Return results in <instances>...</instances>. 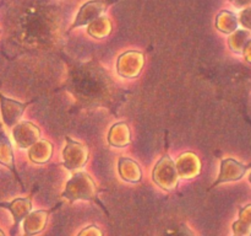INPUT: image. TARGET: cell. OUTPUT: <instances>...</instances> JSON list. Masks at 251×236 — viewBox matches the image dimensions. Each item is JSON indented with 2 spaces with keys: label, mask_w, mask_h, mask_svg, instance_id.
I'll list each match as a JSON object with an SVG mask.
<instances>
[{
  "label": "cell",
  "mask_w": 251,
  "mask_h": 236,
  "mask_svg": "<svg viewBox=\"0 0 251 236\" xmlns=\"http://www.w3.org/2000/svg\"><path fill=\"white\" fill-rule=\"evenodd\" d=\"M233 231H234L235 235L240 236H250L251 235V225L242 223V221H235L233 224Z\"/></svg>",
  "instance_id": "cell-19"
},
{
  "label": "cell",
  "mask_w": 251,
  "mask_h": 236,
  "mask_svg": "<svg viewBox=\"0 0 251 236\" xmlns=\"http://www.w3.org/2000/svg\"><path fill=\"white\" fill-rule=\"evenodd\" d=\"M249 37L250 33L245 30H238V31L235 30L232 36L229 37V39H228V44H229L230 49L233 52L238 54H243L245 46L249 42Z\"/></svg>",
  "instance_id": "cell-17"
},
{
  "label": "cell",
  "mask_w": 251,
  "mask_h": 236,
  "mask_svg": "<svg viewBox=\"0 0 251 236\" xmlns=\"http://www.w3.org/2000/svg\"><path fill=\"white\" fill-rule=\"evenodd\" d=\"M179 176L184 178H193L201 172V161L194 152H184L179 156L176 164Z\"/></svg>",
  "instance_id": "cell-8"
},
{
  "label": "cell",
  "mask_w": 251,
  "mask_h": 236,
  "mask_svg": "<svg viewBox=\"0 0 251 236\" xmlns=\"http://www.w3.org/2000/svg\"><path fill=\"white\" fill-rule=\"evenodd\" d=\"M66 147L63 151V165L68 170H77L85 166L88 160V149L85 145L74 142L70 137H66Z\"/></svg>",
  "instance_id": "cell-4"
},
{
  "label": "cell",
  "mask_w": 251,
  "mask_h": 236,
  "mask_svg": "<svg viewBox=\"0 0 251 236\" xmlns=\"http://www.w3.org/2000/svg\"><path fill=\"white\" fill-rule=\"evenodd\" d=\"M248 169H249V167L240 164V162H238L237 160L234 159L222 160V162H221L220 176H218L217 181L212 184L211 188H215L218 184L225 183V182L238 181V179H240L244 176Z\"/></svg>",
  "instance_id": "cell-6"
},
{
  "label": "cell",
  "mask_w": 251,
  "mask_h": 236,
  "mask_svg": "<svg viewBox=\"0 0 251 236\" xmlns=\"http://www.w3.org/2000/svg\"><path fill=\"white\" fill-rule=\"evenodd\" d=\"M240 22H242L243 26L251 30V7L245 9L244 11L240 14Z\"/></svg>",
  "instance_id": "cell-21"
},
{
  "label": "cell",
  "mask_w": 251,
  "mask_h": 236,
  "mask_svg": "<svg viewBox=\"0 0 251 236\" xmlns=\"http://www.w3.org/2000/svg\"><path fill=\"white\" fill-rule=\"evenodd\" d=\"M216 27L223 33H233L238 27L237 17L229 11H222L217 16Z\"/></svg>",
  "instance_id": "cell-16"
},
{
  "label": "cell",
  "mask_w": 251,
  "mask_h": 236,
  "mask_svg": "<svg viewBox=\"0 0 251 236\" xmlns=\"http://www.w3.org/2000/svg\"><path fill=\"white\" fill-rule=\"evenodd\" d=\"M63 197L71 202L76 201V199H90V201H96L102 206V204L97 199L96 183L91 178L90 175L86 174V172H76L71 177V179L66 184Z\"/></svg>",
  "instance_id": "cell-1"
},
{
  "label": "cell",
  "mask_w": 251,
  "mask_h": 236,
  "mask_svg": "<svg viewBox=\"0 0 251 236\" xmlns=\"http://www.w3.org/2000/svg\"><path fill=\"white\" fill-rule=\"evenodd\" d=\"M6 208L12 210L15 215V225H17L20 220L31 210V201L29 199H16L11 204H6Z\"/></svg>",
  "instance_id": "cell-18"
},
{
  "label": "cell",
  "mask_w": 251,
  "mask_h": 236,
  "mask_svg": "<svg viewBox=\"0 0 251 236\" xmlns=\"http://www.w3.org/2000/svg\"><path fill=\"white\" fill-rule=\"evenodd\" d=\"M243 54H244L245 59H247L249 63H251V39L249 42H248L247 46H245L244 51H243Z\"/></svg>",
  "instance_id": "cell-22"
},
{
  "label": "cell",
  "mask_w": 251,
  "mask_h": 236,
  "mask_svg": "<svg viewBox=\"0 0 251 236\" xmlns=\"http://www.w3.org/2000/svg\"><path fill=\"white\" fill-rule=\"evenodd\" d=\"M235 236H240V235H235Z\"/></svg>",
  "instance_id": "cell-25"
},
{
  "label": "cell",
  "mask_w": 251,
  "mask_h": 236,
  "mask_svg": "<svg viewBox=\"0 0 251 236\" xmlns=\"http://www.w3.org/2000/svg\"><path fill=\"white\" fill-rule=\"evenodd\" d=\"M239 221L251 225V204H248V206L240 208Z\"/></svg>",
  "instance_id": "cell-20"
},
{
  "label": "cell",
  "mask_w": 251,
  "mask_h": 236,
  "mask_svg": "<svg viewBox=\"0 0 251 236\" xmlns=\"http://www.w3.org/2000/svg\"><path fill=\"white\" fill-rule=\"evenodd\" d=\"M47 218H48V211L39 210L31 214L29 218L26 220V223H25V230H26L27 235H32V234L39 233L41 230H43Z\"/></svg>",
  "instance_id": "cell-14"
},
{
  "label": "cell",
  "mask_w": 251,
  "mask_h": 236,
  "mask_svg": "<svg viewBox=\"0 0 251 236\" xmlns=\"http://www.w3.org/2000/svg\"><path fill=\"white\" fill-rule=\"evenodd\" d=\"M229 1L234 4L237 7H243L251 4V0H229Z\"/></svg>",
  "instance_id": "cell-23"
},
{
  "label": "cell",
  "mask_w": 251,
  "mask_h": 236,
  "mask_svg": "<svg viewBox=\"0 0 251 236\" xmlns=\"http://www.w3.org/2000/svg\"><path fill=\"white\" fill-rule=\"evenodd\" d=\"M144 64L145 57L141 52H126L118 59V73L123 78H136L141 73Z\"/></svg>",
  "instance_id": "cell-5"
},
{
  "label": "cell",
  "mask_w": 251,
  "mask_h": 236,
  "mask_svg": "<svg viewBox=\"0 0 251 236\" xmlns=\"http://www.w3.org/2000/svg\"><path fill=\"white\" fill-rule=\"evenodd\" d=\"M0 162H1L2 165H5V166L9 167V169L15 174L16 178L19 179V175H17L16 170H15L14 154H12L11 144H10V140L7 139L4 130L1 129V125H0Z\"/></svg>",
  "instance_id": "cell-13"
},
{
  "label": "cell",
  "mask_w": 251,
  "mask_h": 236,
  "mask_svg": "<svg viewBox=\"0 0 251 236\" xmlns=\"http://www.w3.org/2000/svg\"><path fill=\"white\" fill-rule=\"evenodd\" d=\"M152 177H153V181L166 191H172L176 188L178 184V171H176L174 161L168 155H164L157 162L152 172Z\"/></svg>",
  "instance_id": "cell-2"
},
{
  "label": "cell",
  "mask_w": 251,
  "mask_h": 236,
  "mask_svg": "<svg viewBox=\"0 0 251 236\" xmlns=\"http://www.w3.org/2000/svg\"><path fill=\"white\" fill-rule=\"evenodd\" d=\"M29 159L36 164H46L53 155V145L48 140H38L29 149Z\"/></svg>",
  "instance_id": "cell-11"
},
{
  "label": "cell",
  "mask_w": 251,
  "mask_h": 236,
  "mask_svg": "<svg viewBox=\"0 0 251 236\" xmlns=\"http://www.w3.org/2000/svg\"><path fill=\"white\" fill-rule=\"evenodd\" d=\"M119 174L125 181L139 182L142 177V172L137 162L129 157H120L119 159Z\"/></svg>",
  "instance_id": "cell-12"
},
{
  "label": "cell",
  "mask_w": 251,
  "mask_h": 236,
  "mask_svg": "<svg viewBox=\"0 0 251 236\" xmlns=\"http://www.w3.org/2000/svg\"><path fill=\"white\" fill-rule=\"evenodd\" d=\"M0 101H1V111L2 117H4V122L6 123V125H9V127H11L15 123H17V120L21 118L25 108L28 106V103L17 102V101L4 97L2 95H0Z\"/></svg>",
  "instance_id": "cell-9"
},
{
  "label": "cell",
  "mask_w": 251,
  "mask_h": 236,
  "mask_svg": "<svg viewBox=\"0 0 251 236\" xmlns=\"http://www.w3.org/2000/svg\"><path fill=\"white\" fill-rule=\"evenodd\" d=\"M249 179H250V183H251V175H250V177H249Z\"/></svg>",
  "instance_id": "cell-24"
},
{
  "label": "cell",
  "mask_w": 251,
  "mask_h": 236,
  "mask_svg": "<svg viewBox=\"0 0 251 236\" xmlns=\"http://www.w3.org/2000/svg\"><path fill=\"white\" fill-rule=\"evenodd\" d=\"M117 1L118 0H92V1L86 2L78 11L74 24L71 25L70 31L75 27L85 26V25H88L97 20L107 10L108 6Z\"/></svg>",
  "instance_id": "cell-3"
},
{
  "label": "cell",
  "mask_w": 251,
  "mask_h": 236,
  "mask_svg": "<svg viewBox=\"0 0 251 236\" xmlns=\"http://www.w3.org/2000/svg\"><path fill=\"white\" fill-rule=\"evenodd\" d=\"M14 137L16 140V144L21 149L32 147L34 143H37L41 137V130L37 125L31 122H22L16 125L14 129Z\"/></svg>",
  "instance_id": "cell-7"
},
{
  "label": "cell",
  "mask_w": 251,
  "mask_h": 236,
  "mask_svg": "<svg viewBox=\"0 0 251 236\" xmlns=\"http://www.w3.org/2000/svg\"><path fill=\"white\" fill-rule=\"evenodd\" d=\"M112 31V24L108 20V17L100 16L93 22H91L88 27V33L95 38H104Z\"/></svg>",
  "instance_id": "cell-15"
},
{
  "label": "cell",
  "mask_w": 251,
  "mask_h": 236,
  "mask_svg": "<svg viewBox=\"0 0 251 236\" xmlns=\"http://www.w3.org/2000/svg\"><path fill=\"white\" fill-rule=\"evenodd\" d=\"M108 143L113 147L124 148L131 143V134L126 123L120 122L113 125L108 134Z\"/></svg>",
  "instance_id": "cell-10"
}]
</instances>
